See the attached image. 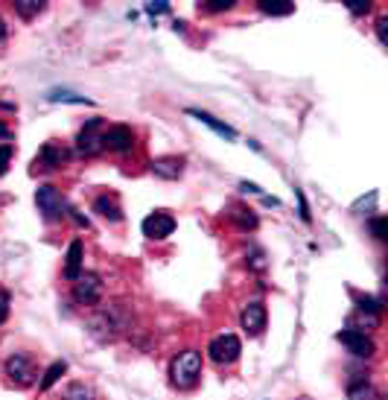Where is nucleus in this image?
I'll return each instance as SVG.
<instances>
[{"label": "nucleus", "instance_id": "nucleus-7", "mask_svg": "<svg viewBox=\"0 0 388 400\" xmlns=\"http://www.w3.org/2000/svg\"><path fill=\"white\" fill-rule=\"evenodd\" d=\"M99 298H102V278L97 272H82L73 281V301L91 307V304H99Z\"/></svg>", "mask_w": 388, "mask_h": 400}, {"label": "nucleus", "instance_id": "nucleus-11", "mask_svg": "<svg viewBox=\"0 0 388 400\" xmlns=\"http://www.w3.org/2000/svg\"><path fill=\"white\" fill-rule=\"evenodd\" d=\"M172 231H175V217L167 210H155L143 220V234L149 240H167Z\"/></svg>", "mask_w": 388, "mask_h": 400}, {"label": "nucleus", "instance_id": "nucleus-32", "mask_svg": "<svg viewBox=\"0 0 388 400\" xmlns=\"http://www.w3.org/2000/svg\"><path fill=\"white\" fill-rule=\"evenodd\" d=\"M251 266H254L257 272L266 269V263H263V252H254V254H251Z\"/></svg>", "mask_w": 388, "mask_h": 400}, {"label": "nucleus", "instance_id": "nucleus-15", "mask_svg": "<svg viewBox=\"0 0 388 400\" xmlns=\"http://www.w3.org/2000/svg\"><path fill=\"white\" fill-rule=\"evenodd\" d=\"M67 263H65V278L67 281H76L79 275H82V260H85V245H82V240H73L70 245H67Z\"/></svg>", "mask_w": 388, "mask_h": 400}, {"label": "nucleus", "instance_id": "nucleus-28", "mask_svg": "<svg viewBox=\"0 0 388 400\" xmlns=\"http://www.w3.org/2000/svg\"><path fill=\"white\" fill-rule=\"evenodd\" d=\"M295 199H298V210H301V220L304 222H312V213H309V205H307V199H304V193L295 187Z\"/></svg>", "mask_w": 388, "mask_h": 400}, {"label": "nucleus", "instance_id": "nucleus-23", "mask_svg": "<svg viewBox=\"0 0 388 400\" xmlns=\"http://www.w3.org/2000/svg\"><path fill=\"white\" fill-rule=\"evenodd\" d=\"M353 298H356V307H359L362 313L380 316V310H382V301H380V298H371V295H359V292H353Z\"/></svg>", "mask_w": 388, "mask_h": 400}, {"label": "nucleus", "instance_id": "nucleus-20", "mask_svg": "<svg viewBox=\"0 0 388 400\" xmlns=\"http://www.w3.org/2000/svg\"><path fill=\"white\" fill-rule=\"evenodd\" d=\"M348 397H350V400H380L377 389L371 386L368 380H353L350 386H348Z\"/></svg>", "mask_w": 388, "mask_h": 400}, {"label": "nucleus", "instance_id": "nucleus-19", "mask_svg": "<svg viewBox=\"0 0 388 400\" xmlns=\"http://www.w3.org/2000/svg\"><path fill=\"white\" fill-rule=\"evenodd\" d=\"M15 12L21 15L24 21H33V18H38V15L47 9V3H44V0H15Z\"/></svg>", "mask_w": 388, "mask_h": 400}, {"label": "nucleus", "instance_id": "nucleus-27", "mask_svg": "<svg viewBox=\"0 0 388 400\" xmlns=\"http://www.w3.org/2000/svg\"><path fill=\"white\" fill-rule=\"evenodd\" d=\"M368 225H371V234H374V240L385 243V237H388V234H385V220H382V217H374Z\"/></svg>", "mask_w": 388, "mask_h": 400}, {"label": "nucleus", "instance_id": "nucleus-30", "mask_svg": "<svg viewBox=\"0 0 388 400\" xmlns=\"http://www.w3.org/2000/svg\"><path fill=\"white\" fill-rule=\"evenodd\" d=\"M9 318V292L0 289V325Z\"/></svg>", "mask_w": 388, "mask_h": 400}, {"label": "nucleus", "instance_id": "nucleus-18", "mask_svg": "<svg viewBox=\"0 0 388 400\" xmlns=\"http://www.w3.org/2000/svg\"><path fill=\"white\" fill-rule=\"evenodd\" d=\"M65 371H67V362H65V360H56V362L47 368V371H44V377H41V383H38V389H41V392H50L56 383L62 380Z\"/></svg>", "mask_w": 388, "mask_h": 400}, {"label": "nucleus", "instance_id": "nucleus-4", "mask_svg": "<svg viewBox=\"0 0 388 400\" xmlns=\"http://www.w3.org/2000/svg\"><path fill=\"white\" fill-rule=\"evenodd\" d=\"M35 205L38 210L44 213V220L47 222H58L65 220V210H67V202L58 187H53V184H41V187L35 190Z\"/></svg>", "mask_w": 388, "mask_h": 400}, {"label": "nucleus", "instance_id": "nucleus-33", "mask_svg": "<svg viewBox=\"0 0 388 400\" xmlns=\"http://www.w3.org/2000/svg\"><path fill=\"white\" fill-rule=\"evenodd\" d=\"M377 36H380L382 44L388 41V36H385V18H377Z\"/></svg>", "mask_w": 388, "mask_h": 400}, {"label": "nucleus", "instance_id": "nucleus-9", "mask_svg": "<svg viewBox=\"0 0 388 400\" xmlns=\"http://www.w3.org/2000/svg\"><path fill=\"white\" fill-rule=\"evenodd\" d=\"M102 149L108 152H117V155H126V152L134 149V129L129 126H108L106 132H102Z\"/></svg>", "mask_w": 388, "mask_h": 400}, {"label": "nucleus", "instance_id": "nucleus-21", "mask_svg": "<svg viewBox=\"0 0 388 400\" xmlns=\"http://www.w3.org/2000/svg\"><path fill=\"white\" fill-rule=\"evenodd\" d=\"M231 220L236 222V225H240L243 231H254L257 228V213L254 210H251V208H234V213H231Z\"/></svg>", "mask_w": 388, "mask_h": 400}, {"label": "nucleus", "instance_id": "nucleus-2", "mask_svg": "<svg viewBox=\"0 0 388 400\" xmlns=\"http://www.w3.org/2000/svg\"><path fill=\"white\" fill-rule=\"evenodd\" d=\"M202 377V353L199 351H181L178 357L170 362V380L175 389H193Z\"/></svg>", "mask_w": 388, "mask_h": 400}, {"label": "nucleus", "instance_id": "nucleus-25", "mask_svg": "<svg viewBox=\"0 0 388 400\" xmlns=\"http://www.w3.org/2000/svg\"><path fill=\"white\" fill-rule=\"evenodd\" d=\"M62 400H91V389H88L85 383H70L62 394Z\"/></svg>", "mask_w": 388, "mask_h": 400}, {"label": "nucleus", "instance_id": "nucleus-3", "mask_svg": "<svg viewBox=\"0 0 388 400\" xmlns=\"http://www.w3.org/2000/svg\"><path fill=\"white\" fill-rule=\"evenodd\" d=\"M3 371L9 377V383H15L18 389H26V386H33L35 377H38V368H35V360L29 357V353L18 351V353H12V357L3 362Z\"/></svg>", "mask_w": 388, "mask_h": 400}, {"label": "nucleus", "instance_id": "nucleus-37", "mask_svg": "<svg viewBox=\"0 0 388 400\" xmlns=\"http://www.w3.org/2000/svg\"><path fill=\"white\" fill-rule=\"evenodd\" d=\"M70 213H73V220H76L79 225H85V228H88V217H82V213H79V210H73V208H70Z\"/></svg>", "mask_w": 388, "mask_h": 400}, {"label": "nucleus", "instance_id": "nucleus-17", "mask_svg": "<svg viewBox=\"0 0 388 400\" xmlns=\"http://www.w3.org/2000/svg\"><path fill=\"white\" fill-rule=\"evenodd\" d=\"M257 9L263 15H272V18H283V15L295 12V3H289V0H257Z\"/></svg>", "mask_w": 388, "mask_h": 400}, {"label": "nucleus", "instance_id": "nucleus-24", "mask_svg": "<svg viewBox=\"0 0 388 400\" xmlns=\"http://www.w3.org/2000/svg\"><path fill=\"white\" fill-rule=\"evenodd\" d=\"M234 3H236V0H202L199 9L207 12V15H219V12H231Z\"/></svg>", "mask_w": 388, "mask_h": 400}, {"label": "nucleus", "instance_id": "nucleus-31", "mask_svg": "<svg viewBox=\"0 0 388 400\" xmlns=\"http://www.w3.org/2000/svg\"><path fill=\"white\" fill-rule=\"evenodd\" d=\"M146 12H149V15H163V12H170V3H167V0H158V3H146Z\"/></svg>", "mask_w": 388, "mask_h": 400}, {"label": "nucleus", "instance_id": "nucleus-10", "mask_svg": "<svg viewBox=\"0 0 388 400\" xmlns=\"http://www.w3.org/2000/svg\"><path fill=\"white\" fill-rule=\"evenodd\" d=\"M102 117H94L88 120L85 126L79 129L76 134V149L82 152V155H97V152L102 149Z\"/></svg>", "mask_w": 388, "mask_h": 400}, {"label": "nucleus", "instance_id": "nucleus-1", "mask_svg": "<svg viewBox=\"0 0 388 400\" xmlns=\"http://www.w3.org/2000/svg\"><path fill=\"white\" fill-rule=\"evenodd\" d=\"M129 328V316L123 307H99L88 321V330L97 342H114L117 336Z\"/></svg>", "mask_w": 388, "mask_h": 400}, {"label": "nucleus", "instance_id": "nucleus-6", "mask_svg": "<svg viewBox=\"0 0 388 400\" xmlns=\"http://www.w3.org/2000/svg\"><path fill=\"white\" fill-rule=\"evenodd\" d=\"M67 161H70V152H67L62 144L50 141V144H44V146L38 149V155H35V161H33V173L62 170V167H65Z\"/></svg>", "mask_w": 388, "mask_h": 400}, {"label": "nucleus", "instance_id": "nucleus-8", "mask_svg": "<svg viewBox=\"0 0 388 400\" xmlns=\"http://www.w3.org/2000/svg\"><path fill=\"white\" fill-rule=\"evenodd\" d=\"M339 342L345 345L353 357H359V360H371L377 353V345H374V339L365 333V330H359V328H345L339 333Z\"/></svg>", "mask_w": 388, "mask_h": 400}, {"label": "nucleus", "instance_id": "nucleus-5", "mask_svg": "<svg viewBox=\"0 0 388 400\" xmlns=\"http://www.w3.org/2000/svg\"><path fill=\"white\" fill-rule=\"evenodd\" d=\"M240 353H243V342L236 339L234 333H222L207 345V357H211L216 365H231V362L240 360Z\"/></svg>", "mask_w": 388, "mask_h": 400}, {"label": "nucleus", "instance_id": "nucleus-22", "mask_svg": "<svg viewBox=\"0 0 388 400\" xmlns=\"http://www.w3.org/2000/svg\"><path fill=\"white\" fill-rule=\"evenodd\" d=\"M50 102H76V105H91V100L82 94H73V91H50L47 94Z\"/></svg>", "mask_w": 388, "mask_h": 400}, {"label": "nucleus", "instance_id": "nucleus-12", "mask_svg": "<svg viewBox=\"0 0 388 400\" xmlns=\"http://www.w3.org/2000/svg\"><path fill=\"white\" fill-rule=\"evenodd\" d=\"M266 318H268L266 304H263V301H251V304L243 307L240 325H243V330H245L248 336H260V333L266 330Z\"/></svg>", "mask_w": 388, "mask_h": 400}, {"label": "nucleus", "instance_id": "nucleus-29", "mask_svg": "<svg viewBox=\"0 0 388 400\" xmlns=\"http://www.w3.org/2000/svg\"><path fill=\"white\" fill-rule=\"evenodd\" d=\"M348 9L350 15H365L371 9V0H348Z\"/></svg>", "mask_w": 388, "mask_h": 400}, {"label": "nucleus", "instance_id": "nucleus-35", "mask_svg": "<svg viewBox=\"0 0 388 400\" xmlns=\"http://www.w3.org/2000/svg\"><path fill=\"white\" fill-rule=\"evenodd\" d=\"M12 137V129L6 126V123H0V141H9Z\"/></svg>", "mask_w": 388, "mask_h": 400}, {"label": "nucleus", "instance_id": "nucleus-36", "mask_svg": "<svg viewBox=\"0 0 388 400\" xmlns=\"http://www.w3.org/2000/svg\"><path fill=\"white\" fill-rule=\"evenodd\" d=\"M6 36H9V26H6V21H3V18H0V44L6 41Z\"/></svg>", "mask_w": 388, "mask_h": 400}, {"label": "nucleus", "instance_id": "nucleus-34", "mask_svg": "<svg viewBox=\"0 0 388 400\" xmlns=\"http://www.w3.org/2000/svg\"><path fill=\"white\" fill-rule=\"evenodd\" d=\"M240 190H245V193H263V190L257 187V184H251V181H243V184H240Z\"/></svg>", "mask_w": 388, "mask_h": 400}, {"label": "nucleus", "instance_id": "nucleus-13", "mask_svg": "<svg viewBox=\"0 0 388 400\" xmlns=\"http://www.w3.org/2000/svg\"><path fill=\"white\" fill-rule=\"evenodd\" d=\"M152 173L163 181H175V178H181L184 173V158H178V155H163V158H155L152 161Z\"/></svg>", "mask_w": 388, "mask_h": 400}, {"label": "nucleus", "instance_id": "nucleus-26", "mask_svg": "<svg viewBox=\"0 0 388 400\" xmlns=\"http://www.w3.org/2000/svg\"><path fill=\"white\" fill-rule=\"evenodd\" d=\"M12 155H15V146L12 144H0V176H6Z\"/></svg>", "mask_w": 388, "mask_h": 400}, {"label": "nucleus", "instance_id": "nucleus-14", "mask_svg": "<svg viewBox=\"0 0 388 400\" xmlns=\"http://www.w3.org/2000/svg\"><path fill=\"white\" fill-rule=\"evenodd\" d=\"M94 210L99 213L102 220H108V222H123L120 199H117L114 193H99V196L94 199Z\"/></svg>", "mask_w": 388, "mask_h": 400}, {"label": "nucleus", "instance_id": "nucleus-16", "mask_svg": "<svg viewBox=\"0 0 388 400\" xmlns=\"http://www.w3.org/2000/svg\"><path fill=\"white\" fill-rule=\"evenodd\" d=\"M187 114H190V117H196L199 123H204L207 129H213L219 137H225V141H236V129H231L228 123L216 120L213 114H207V111H202V109H187Z\"/></svg>", "mask_w": 388, "mask_h": 400}]
</instances>
